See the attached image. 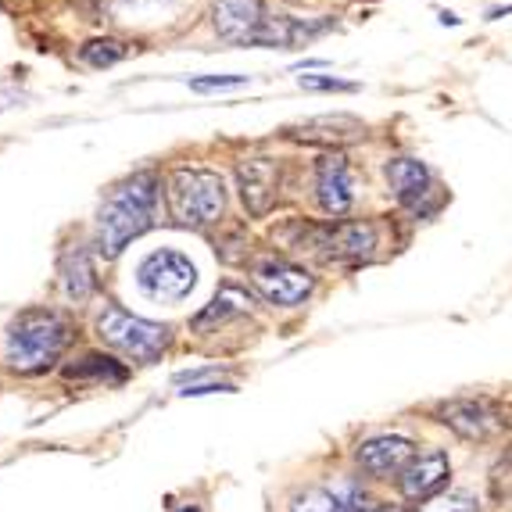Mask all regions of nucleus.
<instances>
[{"label":"nucleus","mask_w":512,"mask_h":512,"mask_svg":"<svg viewBox=\"0 0 512 512\" xmlns=\"http://www.w3.org/2000/svg\"><path fill=\"white\" fill-rule=\"evenodd\" d=\"M154 212H158V176L137 172V176L122 180L104 197L101 212H97V248L115 258L129 240L151 230Z\"/></svg>","instance_id":"1"},{"label":"nucleus","mask_w":512,"mask_h":512,"mask_svg":"<svg viewBox=\"0 0 512 512\" xmlns=\"http://www.w3.org/2000/svg\"><path fill=\"white\" fill-rule=\"evenodd\" d=\"M69 348V323L51 308H26L8 330V362L18 373H40Z\"/></svg>","instance_id":"2"},{"label":"nucleus","mask_w":512,"mask_h":512,"mask_svg":"<svg viewBox=\"0 0 512 512\" xmlns=\"http://www.w3.org/2000/svg\"><path fill=\"white\" fill-rule=\"evenodd\" d=\"M226 208L219 172L176 169L169 176V212L180 226H212Z\"/></svg>","instance_id":"3"},{"label":"nucleus","mask_w":512,"mask_h":512,"mask_svg":"<svg viewBox=\"0 0 512 512\" xmlns=\"http://www.w3.org/2000/svg\"><path fill=\"white\" fill-rule=\"evenodd\" d=\"M97 333H101V341H108L115 351L129 355V359L137 362H154L169 348V330L158 323H147V319L133 316L126 308L119 305H108L97 319Z\"/></svg>","instance_id":"4"},{"label":"nucleus","mask_w":512,"mask_h":512,"mask_svg":"<svg viewBox=\"0 0 512 512\" xmlns=\"http://www.w3.org/2000/svg\"><path fill=\"white\" fill-rule=\"evenodd\" d=\"M137 283L151 301L176 305V301H183L194 291L197 269L183 251L162 248V251H151V255L137 265Z\"/></svg>","instance_id":"5"},{"label":"nucleus","mask_w":512,"mask_h":512,"mask_svg":"<svg viewBox=\"0 0 512 512\" xmlns=\"http://www.w3.org/2000/svg\"><path fill=\"white\" fill-rule=\"evenodd\" d=\"M387 187L398 197V205H405L409 212L427 215L441 205V190L434 183V172L416 158H394L387 162Z\"/></svg>","instance_id":"6"},{"label":"nucleus","mask_w":512,"mask_h":512,"mask_svg":"<svg viewBox=\"0 0 512 512\" xmlns=\"http://www.w3.org/2000/svg\"><path fill=\"white\" fill-rule=\"evenodd\" d=\"M444 427H452L466 441H491L505 430V416L487 398H455L437 409Z\"/></svg>","instance_id":"7"},{"label":"nucleus","mask_w":512,"mask_h":512,"mask_svg":"<svg viewBox=\"0 0 512 512\" xmlns=\"http://www.w3.org/2000/svg\"><path fill=\"white\" fill-rule=\"evenodd\" d=\"M255 287L269 305H280V308H294L312 294V276L298 265H287L280 258H269V262H258L255 265Z\"/></svg>","instance_id":"8"},{"label":"nucleus","mask_w":512,"mask_h":512,"mask_svg":"<svg viewBox=\"0 0 512 512\" xmlns=\"http://www.w3.org/2000/svg\"><path fill=\"white\" fill-rule=\"evenodd\" d=\"M355 459H359L362 473H369L373 480H391V477H402L405 466L416 459V444L402 434H380V437H369L359 452H355Z\"/></svg>","instance_id":"9"},{"label":"nucleus","mask_w":512,"mask_h":512,"mask_svg":"<svg viewBox=\"0 0 512 512\" xmlns=\"http://www.w3.org/2000/svg\"><path fill=\"white\" fill-rule=\"evenodd\" d=\"M312 237H316L319 255L333 258V262H359L376 248V230L369 222H337V226L316 230Z\"/></svg>","instance_id":"10"},{"label":"nucleus","mask_w":512,"mask_h":512,"mask_svg":"<svg viewBox=\"0 0 512 512\" xmlns=\"http://www.w3.org/2000/svg\"><path fill=\"white\" fill-rule=\"evenodd\" d=\"M448 473H452L448 455L441 448H427V452H416V459L405 466V473L398 477V487H402V495L409 502H430L448 484Z\"/></svg>","instance_id":"11"},{"label":"nucleus","mask_w":512,"mask_h":512,"mask_svg":"<svg viewBox=\"0 0 512 512\" xmlns=\"http://www.w3.org/2000/svg\"><path fill=\"white\" fill-rule=\"evenodd\" d=\"M237 183L240 197L248 205L251 215H265L276 201V183H280V169L269 158H248L237 165Z\"/></svg>","instance_id":"12"},{"label":"nucleus","mask_w":512,"mask_h":512,"mask_svg":"<svg viewBox=\"0 0 512 512\" xmlns=\"http://www.w3.org/2000/svg\"><path fill=\"white\" fill-rule=\"evenodd\" d=\"M212 18L222 40L251 43L265 22V8L262 0H212Z\"/></svg>","instance_id":"13"},{"label":"nucleus","mask_w":512,"mask_h":512,"mask_svg":"<svg viewBox=\"0 0 512 512\" xmlns=\"http://www.w3.org/2000/svg\"><path fill=\"white\" fill-rule=\"evenodd\" d=\"M316 194L326 215H344L355 201L351 194V172L341 154H326L316 169Z\"/></svg>","instance_id":"14"},{"label":"nucleus","mask_w":512,"mask_h":512,"mask_svg":"<svg viewBox=\"0 0 512 512\" xmlns=\"http://www.w3.org/2000/svg\"><path fill=\"white\" fill-rule=\"evenodd\" d=\"M333 22H301V18H265L262 29L251 36V43L258 47H283V51H294V47H305V43L319 40V36L330 29Z\"/></svg>","instance_id":"15"},{"label":"nucleus","mask_w":512,"mask_h":512,"mask_svg":"<svg viewBox=\"0 0 512 512\" xmlns=\"http://www.w3.org/2000/svg\"><path fill=\"white\" fill-rule=\"evenodd\" d=\"M291 512H362V491L355 484H316L294 495Z\"/></svg>","instance_id":"16"},{"label":"nucleus","mask_w":512,"mask_h":512,"mask_svg":"<svg viewBox=\"0 0 512 512\" xmlns=\"http://www.w3.org/2000/svg\"><path fill=\"white\" fill-rule=\"evenodd\" d=\"M362 133H366V126L351 115H319V119H305L291 126V137L308 140V144H348V140H359Z\"/></svg>","instance_id":"17"},{"label":"nucleus","mask_w":512,"mask_h":512,"mask_svg":"<svg viewBox=\"0 0 512 512\" xmlns=\"http://www.w3.org/2000/svg\"><path fill=\"white\" fill-rule=\"evenodd\" d=\"M61 283H65V294L72 301H86L94 294V265H90L83 248L65 251V258H61Z\"/></svg>","instance_id":"18"},{"label":"nucleus","mask_w":512,"mask_h":512,"mask_svg":"<svg viewBox=\"0 0 512 512\" xmlns=\"http://www.w3.org/2000/svg\"><path fill=\"white\" fill-rule=\"evenodd\" d=\"M248 294L240 291V287H222L219 294H215V301L212 305L201 312V316L194 319V326L197 330H208V326H215V323H222V319H230V316H240V312H248Z\"/></svg>","instance_id":"19"},{"label":"nucleus","mask_w":512,"mask_h":512,"mask_svg":"<svg viewBox=\"0 0 512 512\" xmlns=\"http://www.w3.org/2000/svg\"><path fill=\"white\" fill-rule=\"evenodd\" d=\"M65 376H69V380H97V384H101V380L122 384V380H126V369L115 359H104V355H86V359L79 362V366H72Z\"/></svg>","instance_id":"20"},{"label":"nucleus","mask_w":512,"mask_h":512,"mask_svg":"<svg viewBox=\"0 0 512 512\" xmlns=\"http://www.w3.org/2000/svg\"><path fill=\"white\" fill-rule=\"evenodd\" d=\"M79 54H83L86 65H94V69H108V65H115V61L126 58V47L115 43V40H94V43H86Z\"/></svg>","instance_id":"21"},{"label":"nucleus","mask_w":512,"mask_h":512,"mask_svg":"<svg viewBox=\"0 0 512 512\" xmlns=\"http://www.w3.org/2000/svg\"><path fill=\"white\" fill-rule=\"evenodd\" d=\"M491 495L498 502H512V444L498 455L495 470H491Z\"/></svg>","instance_id":"22"},{"label":"nucleus","mask_w":512,"mask_h":512,"mask_svg":"<svg viewBox=\"0 0 512 512\" xmlns=\"http://www.w3.org/2000/svg\"><path fill=\"white\" fill-rule=\"evenodd\" d=\"M419 512H480V509L470 495L455 491V495H437V498H430V502H423Z\"/></svg>","instance_id":"23"},{"label":"nucleus","mask_w":512,"mask_h":512,"mask_svg":"<svg viewBox=\"0 0 512 512\" xmlns=\"http://www.w3.org/2000/svg\"><path fill=\"white\" fill-rule=\"evenodd\" d=\"M248 76H201V79H190V90L197 94H212V90H233V86H244Z\"/></svg>","instance_id":"24"},{"label":"nucleus","mask_w":512,"mask_h":512,"mask_svg":"<svg viewBox=\"0 0 512 512\" xmlns=\"http://www.w3.org/2000/svg\"><path fill=\"white\" fill-rule=\"evenodd\" d=\"M301 86L305 90H326V94H351V90H359L355 83H344V79H333V76H301Z\"/></svg>","instance_id":"25"},{"label":"nucleus","mask_w":512,"mask_h":512,"mask_svg":"<svg viewBox=\"0 0 512 512\" xmlns=\"http://www.w3.org/2000/svg\"><path fill=\"white\" fill-rule=\"evenodd\" d=\"M122 8H144V4H162V0H119Z\"/></svg>","instance_id":"26"},{"label":"nucleus","mask_w":512,"mask_h":512,"mask_svg":"<svg viewBox=\"0 0 512 512\" xmlns=\"http://www.w3.org/2000/svg\"><path fill=\"white\" fill-rule=\"evenodd\" d=\"M366 512H405V509H398V505H373V509H366Z\"/></svg>","instance_id":"27"}]
</instances>
